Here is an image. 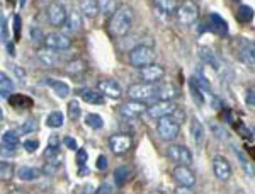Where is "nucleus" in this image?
Here are the masks:
<instances>
[{
	"label": "nucleus",
	"instance_id": "79ce46f5",
	"mask_svg": "<svg viewBox=\"0 0 255 194\" xmlns=\"http://www.w3.org/2000/svg\"><path fill=\"white\" fill-rule=\"evenodd\" d=\"M10 72L15 75V78L19 80L20 85H26V78H27L26 77V72H24V70L20 68L19 65H10Z\"/></svg>",
	"mask_w": 255,
	"mask_h": 194
},
{
	"label": "nucleus",
	"instance_id": "1a4fd4ad",
	"mask_svg": "<svg viewBox=\"0 0 255 194\" xmlns=\"http://www.w3.org/2000/svg\"><path fill=\"white\" fill-rule=\"evenodd\" d=\"M44 46L56 51H65L72 46V39L63 32H49L48 36H44Z\"/></svg>",
	"mask_w": 255,
	"mask_h": 194
},
{
	"label": "nucleus",
	"instance_id": "f3484780",
	"mask_svg": "<svg viewBox=\"0 0 255 194\" xmlns=\"http://www.w3.org/2000/svg\"><path fill=\"white\" fill-rule=\"evenodd\" d=\"M191 136H192V142H194L196 147H203L204 138H206V130H204L203 123H201L197 118L191 119Z\"/></svg>",
	"mask_w": 255,
	"mask_h": 194
},
{
	"label": "nucleus",
	"instance_id": "864d4df0",
	"mask_svg": "<svg viewBox=\"0 0 255 194\" xmlns=\"http://www.w3.org/2000/svg\"><path fill=\"white\" fill-rule=\"evenodd\" d=\"M211 130H213V133L216 135V138H218V140H226V138H228L226 131L223 130V128L218 126V125H213V126H211Z\"/></svg>",
	"mask_w": 255,
	"mask_h": 194
},
{
	"label": "nucleus",
	"instance_id": "2f4dec72",
	"mask_svg": "<svg viewBox=\"0 0 255 194\" xmlns=\"http://www.w3.org/2000/svg\"><path fill=\"white\" fill-rule=\"evenodd\" d=\"M63 121H65V116H63L61 111H51L46 118V125L49 128H56V130L63 126Z\"/></svg>",
	"mask_w": 255,
	"mask_h": 194
},
{
	"label": "nucleus",
	"instance_id": "7c9ffc66",
	"mask_svg": "<svg viewBox=\"0 0 255 194\" xmlns=\"http://www.w3.org/2000/svg\"><path fill=\"white\" fill-rule=\"evenodd\" d=\"M44 167H43V174L46 176H53L60 171L61 167V162H60V155L58 157H51V159H44Z\"/></svg>",
	"mask_w": 255,
	"mask_h": 194
},
{
	"label": "nucleus",
	"instance_id": "9b49d317",
	"mask_svg": "<svg viewBox=\"0 0 255 194\" xmlns=\"http://www.w3.org/2000/svg\"><path fill=\"white\" fill-rule=\"evenodd\" d=\"M174 179L177 181V184H180L182 188H192L196 184V176L194 172L189 169V165H177L174 169Z\"/></svg>",
	"mask_w": 255,
	"mask_h": 194
},
{
	"label": "nucleus",
	"instance_id": "bb28decb",
	"mask_svg": "<svg viewBox=\"0 0 255 194\" xmlns=\"http://www.w3.org/2000/svg\"><path fill=\"white\" fill-rule=\"evenodd\" d=\"M189 90H191V96L194 99V102L197 106H203L204 104V94H203V89L199 87V84L196 82L194 77L189 78Z\"/></svg>",
	"mask_w": 255,
	"mask_h": 194
},
{
	"label": "nucleus",
	"instance_id": "b1692460",
	"mask_svg": "<svg viewBox=\"0 0 255 194\" xmlns=\"http://www.w3.org/2000/svg\"><path fill=\"white\" fill-rule=\"evenodd\" d=\"M153 5L158 12H162V14H165L168 17V15L175 12L177 5H179V0H153Z\"/></svg>",
	"mask_w": 255,
	"mask_h": 194
},
{
	"label": "nucleus",
	"instance_id": "473e14b6",
	"mask_svg": "<svg viewBox=\"0 0 255 194\" xmlns=\"http://www.w3.org/2000/svg\"><path fill=\"white\" fill-rule=\"evenodd\" d=\"M85 68H87V63H85L84 60H73L70 61V63L67 65V73L68 75H80V73L85 72Z\"/></svg>",
	"mask_w": 255,
	"mask_h": 194
},
{
	"label": "nucleus",
	"instance_id": "f8f14e48",
	"mask_svg": "<svg viewBox=\"0 0 255 194\" xmlns=\"http://www.w3.org/2000/svg\"><path fill=\"white\" fill-rule=\"evenodd\" d=\"M213 172H215L218 181L225 183V181H228L230 177H232V165H230V162L225 157L216 155L215 159H213Z\"/></svg>",
	"mask_w": 255,
	"mask_h": 194
},
{
	"label": "nucleus",
	"instance_id": "603ef678",
	"mask_svg": "<svg viewBox=\"0 0 255 194\" xmlns=\"http://www.w3.org/2000/svg\"><path fill=\"white\" fill-rule=\"evenodd\" d=\"M60 155V147H51L48 145V148L44 150V159H51V157H58Z\"/></svg>",
	"mask_w": 255,
	"mask_h": 194
},
{
	"label": "nucleus",
	"instance_id": "c9c22d12",
	"mask_svg": "<svg viewBox=\"0 0 255 194\" xmlns=\"http://www.w3.org/2000/svg\"><path fill=\"white\" fill-rule=\"evenodd\" d=\"M85 125L89 128H92V130H101V128L104 126V119H102V116H99V114L90 113L85 116Z\"/></svg>",
	"mask_w": 255,
	"mask_h": 194
},
{
	"label": "nucleus",
	"instance_id": "9d476101",
	"mask_svg": "<svg viewBox=\"0 0 255 194\" xmlns=\"http://www.w3.org/2000/svg\"><path fill=\"white\" fill-rule=\"evenodd\" d=\"M48 20L53 27H61L67 19V10L60 2H51L48 5Z\"/></svg>",
	"mask_w": 255,
	"mask_h": 194
},
{
	"label": "nucleus",
	"instance_id": "412c9836",
	"mask_svg": "<svg viewBox=\"0 0 255 194\" xmlns=\"http://www.w3.org/2000/svg\"><path fill=\"white\" fill-rule=\"evenodd\" d=\"M44 85H48L49 89H53V92L56 94V96H60L61 99L68 97L70 94V87L65 82H60V80H55V78H44L43 80Z\"/></svg>",
	"mask_w": 255,
	"mask_h": 194
},
{
	"label": "nucleus",
	"instance_id": "37998d69",
	"mask_svg": "<svg viewBox=\"0 0 255 194\" xmlns=\"http://www.w3.org/2000/svg\"><path fill=\"white\" fill-rule=\"evenodd\" d=\"M15 155V148H12L7 143H0V159H12Z\"/></svg>",
	"mask_w": 255,
	"mask_h": 194
},
{
	"label": "nucleus",
	"instance_id": "e433bc0d",
	"mask_svg": "<svg viewBox=\"0 0 255 194\" xmlns=\"http://www.w3.org/2000/svg\"><path fill=\"white\" fill-rule=\"evenodd\" d=\"M29 38L32 41V44H36V46H41V44H44V32L38 26H32L31 29H29Z\"/></svg>",
	"mask_w": 255,
	"mask_h": 194
},
{
	"label": "nucleus",
	"instance_id": "423d86ee",
	"mask_svg": "<svg viewBox=\"0 0 255 194\" xmlns=\"http://www.w3.org/2000/svg\"><path fill=\"white\" fill-rule=\"evenodd\" d=\"M167 157L175 162L177 165H191L192 164V154L187 147L184 145H170L167 148Z\"/></svg>",
	"mask_w": 255,
	"mask_h": 194
},
{
	"label": "nucleus",
	"instance_id": "09e8293b",
	"mask_svg": "<svg viewBox=\"0 0 255 194\" xmlns=\"http://www.w3.org/2000/svg\"><path fill=\"white\" fill-rule=\"evenodd\" d=\"M238 159H240V164L244 165V169H245L247 174H249L250 177H254V167H252V164H249V160H247L245 157H244V154H240V152H238Z\"/></svg>",
	"mask_w": 255,
	"mask_h": 194
},
{
	"label": "nucleus",
	"instance_id": "20e7f679",
	"mask_svg": "<svg viewBox=\"0 0 255 194\" xmlns=\"http://www.w3.org/2000/svg\"><path fill=\"white\" fill-rule=\"evenodd\" d=\"M157 84H151V82H139V84H133L128 89V96L134 101H150L157 96Z\"/></svg>",
	"mask_w": 255,
	"mask_h": 194
},
{
	"label": "nucleus",
	"instance_id": "a211bd4d",
	"mask_svg": "<svg viewBox=\"0 0 255 194\" xmlns=\"http://www.w3.org/2000/svg\"><path fill=\"white\" fill-rule=\"evenodd\" d=\"M63 26L68 32H79L82 29V26H84L82 14L79 10H72L70 14H67V19H65Z\"/></svg>",
	"mask_w": 255,
	"mask_h": 194
},
{
	"label": "nucleus",
	"instance_id": "6e6552de",
	"mask_svg": "<svg viewBox=\"0 0 255 194\" xmlns=\"http://www.w3.org/2000/svg\"><path fill=\"white\" fill-rule=\"evenodd\" d=\"M175 107L177 106L172 101H157V102H153L151 106H146L145 113L150 118L158 119V118H163V116H170V114L174 113Z\"/></svg>",
	"mask_w": 255,
	"mask_h": 194
},
{
	"label": "nucleus",
	"instance_id": "f704fd0d",
	"mask_svg": "<svg viewBox=\"0 0 255 194\" xmlns=\"http://www.w3.org/2000/svg\"><path fill=\"white\" fill-rule=\"evenodd\" d=\"M15 176L14 165L9 162H0V181H10Z\"/></svg>",
	"mask_w": 255,
	"mask_h": 194
},
{
	"label": "nucleus",
	"instance_id": "aec40b11",
	"mask_svg": "<svg viewBox=\"0 0 255 194\" xmlns=\"http://www.w3.org/2000/svg\"><path fill=\"white\" fill-rule=\"evenodd\" d=\"M79 96L82 101L89 102V104H94V106H101L106 102V97L102 96L99 90H92V89H80L79 90Z\"/></svg>",
	"mask_w": 255,
	"mask_h": 194
},
{
	"label": "nucleus",
	"instance_id": "f257e3e1",
	"mask_svg": "<svg viewBox=\"0 0 255 194\" xmlns=\"http://www.w3.org/2000/svg\"><path fill=\"white\" fill-rule=\"evenodd\" d=\"M113 17H111V22H109V29L113 32L116 38H123L126 36L128 32L131 31L133 27V10L129 9L128 5H123L119 7L113 12Z\"/></svg>",
	"mask_w": 255,
	"mask_h": 194
},
{
	"label": "nucleus",
	"instance_id": "bf43d9fd",
	"mask_svg": "<svg viewBox=\"0 0 255 194\" xmlns=\"http://www.w3.org/2000/svg\"><path fill=\"white\" fill-rule=\"evenodd\" d=\"M26 3H27V0H19V5H20V9H22V7H26Z\"/></svg>",
	"mask_w": 255,
	"mask_h": 194
},
{
	"label": "nucleus",
	"instance_id": "0eeeda50",
	"mask_svg": "<svg viewBox=\"0 0 255 194\" xmlns=\"http://www.w3.org/2000/svg\"><path fill=\"white\" fill-rule=\"evenodd\" d=\"M138 75L143 82H151V84H157L158 80H162L165 75V70L157 63H148L145 67L138 68Z\"/></svg>",
	"mask_w": 255,
	"mask_h": 194
},
{
	"label": "nucleus",
	"instance_id": "58836bf2",
	"mask_svg": "<svg viewBox=\"0 0 255 194\" xmlns=\"http://www.w3.org/2000/svg\"><path fill=\"white\" fill-rule=\"evenodd\" d=\"M2 142L7 143V145H10L12 148H17L20 140H19V135L15 133V131H5V133L2 135Z\"/></svg>",
	"mask_w": 255,
	"mask_h": 194
},
{
	"label": "nucleus",
	"instance_id": "de8ad7c7",
	"mask_svg": "<svg viewBox=\"0 0 255 194\" xmlns=\"http://www.w3.org/2000/svg\"><path fill=\"white\" fill-rule=\"evenodd\" d=\"M12 29H14V39L19 41L20 39V29H22V20H20V15H14V26H12Z\"/></svg>",
	"mask_w": 255,
	"mask_h": 194
},
{
	"label": "nucleus",
	"instance_id": "ddd939ff",
	"mask_svg": "<svg viewBox=\"0 0 255 194\" xmlns=\"http://www.w3.org/2000/svg\"><path fill=\"white\" fill-rule=\"evenodd\" d=\"M131 145H133V140H131L129 135H113L109 138V147L111 150L114 152V154L121 155V154H126L128 150L131 148Z\"/></svg>",
	"mask_w": 255,
	"mask_h": 194
},
{
	"label": "nucleus",
	"instance_id": "4d7b16f0",
	"mask_svg": "<svg viewBox=\"0 0 255 194\" xmlns=\"http://www.w3.org/2000/svg\"><path fill=\"white\" fill-rule=\"evenodd\" d=\"M245 102L249 107H254L255 106V97H254V89H249L247 90V96H245Z\"/></svg>",
	"mask_w": 255,
	"mask_h": 194
},
{
	"label": "nucleus",
	"instance_id": "a19ab883",
	"mask_svg": "<svg viewBox=\"0 0 255 194\" xmlns=\"http://www.w3.org/2000/svg\"><path fill=\"white\" fill-rule=\"evenodd\" d=\"M82 114V109H80V104L79 101H75V99H72V101L68 102V116L72 121H77V119L80 118Z\"/></svg>",
	"mask_w": 255,
	"mask_h": 194
},
{
	"label": "nucleus",
	"instance_id": "cd10ccee",
	"mask_svg": "<svg viewBox=\"0 0 255 194\" xmlns=\"http://www.w3.org/2000/svg\"><path fill=\"white\" fill-rule=\"evenodd\" d=\"M177 96V89L170 84H163L157 89V97L158 101H172Z\"/></svg>",
	"mask_w": 255,
	"mask_h": 194
},
{
	"label": "nucleus",
	"instance_id": "ea45409f",
	"mask_svg": "<svg viewBox=\"0 0 255 194\" xmlns=\"http://www.w3.org/2000/svg\"><path fill=\"white\" fill-rule=\"evenodd\" d=\"M38 123L34 121V119H27V121H24L22 125L19 126V133L22 135H31V133H36L38 131Z\"/></svg>",
	"mask_w": 255,
	"mask_h": 194
},
{
	"label": "nucleus",
	"instance_id": "dca6fc26",
	"mask_svg": "<svg viewBox=\"0 0 255 194\" xmlns=\"http://www.w3.org/2000/svg\"><path fill=\"white\" fill-rule=\"evenodd\" d=\"M38 60H39V63L43 65V67H46V68L56 67V65L61 61L58 51H56V49H51V48L39 49V51H38Z\"/></svg>",
	"mask_w": 255,
	"mask_h": 194
},
{
	"label": "nucleus",
	"instance_id": "2eb2a0df",
	"mask_svg": "<svg viewBox=\"0 0 255 194\" xmlns=\"http://www.w3.org/2000/svg\"><path fill=\"white\" fill-rule=\"evenodd\" d=\"M121 114L125 118H138V116H141V114H145V111H146V106L143 104L141 101H131V102H126V104H123L121 106Z\"/></svg>",
	"mask_w": 255,
	"mask_h": 194
},
{
	"label": "nucleus",
	"instance_id": "8fccbe9b",
	"mask_svg": "<svg viewBox=\"0 0 255 194\" xmlns=\"http://www.w3.org/2000/svg\"><path fill=\"white\" fill-rule=\"evenodd\" d=\"M63 143H65V147H67L68 150H73V152H75L77 148H79V143H77V140L73 138V136H65V138H63Z\"/></svg>",
	"mask_w": 255,
	"mask_h": 194
},
{
	"label": "nucleus",
	"instance_id": "393cba45",
	"mask_svg": "<svg viewBox=\"0 0 255 194\" xmlns=\"http://www.w3.org/2000/svg\"><path fill=\"white\" fill-rule=\"evenodd\" d=\"M209 29L220 32V34H226L228 32V24L223 17H220L218 14H211L209 15Z\"/></svg>",
	"mask_w": 255,
	"mask_h": 194
},
{
	"label": "nucleus",
	"instance_id": "f03ea898",
	"mask_svg": "<svg viewBox=\"0 0 255 194\" xmlns=\"http://www.w3.org/2000/svg\"><path fill=\"white\" fill-rule=\"evenodd\" d=\"M175 14H177V20L182 26H192L199 19V7L192 0H184L182 3L177 5Z\"/></svg>",
	"mask_w": 255,
	"mask_h": 194
},
{
	"label": "nucleus",
	"instance_id": "7ed1b4c3",
	"mask_svg": "<svg viewBox=\"0 0 255 194\" xmlns=\"http://www.w3.org/2000/svg\"><path fill=\"white\" fill-rule=\"evenodd\" d=\"M179 131H180V125L172 116L158 118L157 133L163 142H174L177 136H179Z\"/></svg>",
	"mask_w": 255,
	"mask_h": 194
},
{
	"label": "nucleus",
	"instance_id": "5fc2aeb1",
	"mask_svg": "<svg viewBox=\"0 0 255 194\" xmlns=\"http://www.w3.org/2000/svg\"><path fill=\"white\" fill-rule=\"evenodd\" d=\"M237 131L242 136H244V138H250V136H252V131H250L249 128L244 125V123H238V125H237Z\"/></svg>",
	"mask_w": 255,
	"mask_h": 194
},
{
	"label": "nucleus",
	"instance_id": "4468645a",
	"mask_svg": "<svg viewBox=\"0 0 255 194\" xmlns=\"http://www.w3.org/2000/svg\"><path fill=\"white\" fill-rule=\"evenodd\" d=\"M99 92L104 97H111V99H119L123 96V89L121 85L118 84L113 78H104V80L99 82Z\"/></svg>",
	"mask_w": 255,
	"mask_h": 194
},
{
	"label": "nucleus",
	"instance_id": "a878e982",
	"mask_svg": "<svg viewBox=\"0 0 255 194\" xmlns=\"http://www.w3.org/2000/svg\"><path fill=\"white\" fill-rule=\"evenodd\" d=\"M131 177V169L126 167V165H121V167H118L116 171H114V184H116V188H123L128 181H129Z\"/></svg>",
	"mask_w": 255,
	"mask_h": 194
},
{
	"label": "nucleus",
	"instance_id": "39448f33",
	"mask_svg": "<svg viewBox=\"0 0 255 194\" xmlns=\"http://www.w3.org/2000/svg\"><path fill=\"white\" fill-rule=\"evenodd\" d=\"M153 60H155L153 48L145 46V44H139V46L133 48L129 53V63L136 68L145 67V65H148V63H153Z\"/></svg>",
	"mask_w": 255,
	"mask_h": 194
},
{
	"label": "nucleus",
	"instance_id": "c85d7f7f",
	"mask_svg": "<svg viewBox=\"0 0 255 194\" xmlns=\"http://www.w3.org/2000/svg\"><path fill=\"white\" fill-rule=\"evenodd\" d=\"M99 12L96 0H80V14L85 17H96Z\"/></svg>",
	"mask_w": 255,
	"mask_h": 194
},
{
	"label": "nucleus",
	"instance_id": "72a5a7b5",
	"mask_svg": "<svg viewBox=\"0 0 255 194\" xmlns=\"http://www.w3.org/2000/svg\"><path fill=\"white\" fill-rule=\"evenodd\" d=\"M96 2H97L99 12L104 15H111L116 10V5H118V0H96Z\"/></svg>",
	"mask_w": 255,
	"mask_h": 194
},
{
	"label": "nucleus",
	"instance_id": "3c124183",
	"mask_svg": "<svg viewBox=\"0 0 255 194\" xmlns=\"http://www.w3.org/2000/svg\"><path fill=\"white\" fill-rule=\"evenodd\" d=\"M96 167H97V171H106V169L109 167L108 157H106V155H99L97 157V162H96Z\"/></svg>",
	"mask_w": 255,
	"mask_h": 194
},
{
	"label": "nucleus",
	"instance_id": "6e6d98bb",
	"mask_svg": "<svg viewBox=\"0 0 255 194\" xmlns=\"http://www.w3.org/2000/svg\"><path fill=\"white\" fill-rule=\"evenodd\" d=\"M97 193H101V194H109V193H114V186H113V184H109V183H104V184L99 186Z\"/></svg>",
	"mask_w": 255,
	"mask_h": 194
},
{
	"label": "nucleus",
	"instance_id": "4be33fe9",
	"mask_svg": "<svg viewBox=\"0 0 255 194\" xmlns=\"http://www.w3.org/2000/svg\"><path fill=\"white\" fill-rule=\"evenodd\" d=\"M240 58L249 68H254L255 65V48L254 43H244V46L240 49Z\"/></svg>",
	"mask_w": 255,
	"mask_h": 194
},
{
	"label": "nucleus",
	"instance_id": "49530a36",
	"mask_svg": "<svg viewBox=\"0 0 255 194\" xmlns=\"http://www.w3.org/2000/svg\"><path fill=\"white\" fill-rule=\"evenodd\" d=\"M0 87L5 90H12L14 89V82L10 80L9 75H5L3 72H0Z\"/></svg>",
	"mask_w": 255,
	"mask_h": 194
},
{
	"label": "nucleus",
	"instance_id": "a18cd8bd",
	"mask_svg": "<svg viewBox=\"0 0 255 194\" xmlns=\"http://www.w3.org/2000/svg\"><path fill=\"white\" fill-rule=\"evenodd\" d=\"M24 150L27 152V154H34L36 150L39 148V142L38 140H26V142L22 143Z\"/></svg>",
	"mask_w": 255,
	"mask_h": 194
},
{
	"label": "nucleus",
	"instance_id": "052dcab7",
	"mask_svg": "<svg viewBox=\"0 0 255 194\" xmlns=\"http://www.w3.org/2000/svg\"><path fill=\"white\" fill-rule=\"evenodd\" d=\"M3 119V111H2V107H0V121Z\"/></svg>",
	"mask_w": 255,
	"mask_h": 194
},
{
	"label": "nucleus",
	"instance_id": "6ab92c4d",
	"mask_svg": "<svg viewBox=\"0 0 255 194\" xmlns=\"http://www.w3.org/2000/svg\"><path fill=\"white\" fill-rule=\"evenodd\" d=\"M43 176V171L36 167H29V165H22L17 169V177L24 183H32V181H38Z\"/></svg>",
	"mask_w": 255,
	"mask_h": 194
},
{
	"label": "nucleus",
	"instance_id": "5701e85b",
	"mask_svg": "<svg viewBox=\"0 0 255 194\" xmlns=\"http://www.w3.org/2000/svg\"><path fill=\"white\" fill-rule=\"evenodd\" d=\"M9 102L15 109H27V107H32V104H34V101L31 97L24 96V94H12V96H9Z\"/></svg>",
	"mask_w": 255,
	"mask_h": 194
},
{
	"label": "nucleus",
	"instance_id": "c03bdc74",
	"mask_svg": "<svg viewBox=\"0 0 255 194\" xmlns=\"http://www.w3.org/2000/svg\"><path fill=\"white\" fill-rule=\"evenodd\" d=\"M75 152H77L75 160H77V164H79V167H84V165H87V159H89L87 150H85V148H77Z\"/></svg>",
	"mask_w": 255,
	"mask_h": 194
},
{
	"label": "nucleus",
	"instance_id": "13d9d810",
	"mask_svg": "<svg viewBox=\"0 0 255 194\" xmlns=\"http://www.w3.org/2000/svg\"><path fill=\"white\" fill-rule=\"evenodd\" d=\"M7 49H9V53H10L12 56H14V46H12L10 43H7Z\"/></svg>",
	"mask_w": 255,
	"mask_h": 194
},
{
	"label": "nucleus",
	"instance_id": "c756f323",
	"mask_svg": "<svg viewBox=\"0 0 255 194\" xmlns=\"http://www.w3.org/2000/svg\"><path fill=\"white\" fill-rule=\"evenodd\" d=\"M199 56H201V60H203L204 63L208 65V67H211V68H215V70L220 68V67H218V60H216L215 53H213L209 48H206V46L201 48L199 49Z\"/></svg>",
	"mask_w": 255,
	"mask_h": 194
},
{
	"label": "nucleus",
	"instance_id": "680f3d73",
	"mask_svg": "<svg viewBox=\"0 0 255 194\" xmlns=\"http://www.w3.org/2000/svg\"><path fill=\"white\" fill-rule=\"evenodd\" d=\"M233 2H237V0H233Z\"/></svg>",
	"mask_w": 255,
	"mask_h": 194
},
{
	"label": "nucleus",
	"instance_id": "4c0bfd02",
	"mask_svg": "<svg viewBox=\"0 0 255 194\" xmlns=\"http://www.w3.org/2000/svg\"><path fill=\"white\" fill-rule=\"evenodd\" d=\"M237 17L238 20H242V22H250V20L254 19V9L249 5H240V9L237 12Z\"/></svg>",
	"mask_w": 255,
	"mask_h": 194
}]
</instances>
